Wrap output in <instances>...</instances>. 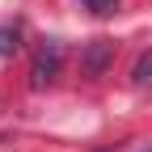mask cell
Listing matches in <instances>:
<instances>
[{"mask_svg":"<svg viewBox=\"0 0 152 152\" xmlns=\"http://www.w3.org/2000/svg\"><path fill=\"white\" fill-rule=\"evenodd\" d=\"M55 72H59V42H51L42 55H38V59H34V89H42V85H51L55 80Z\"/></svg>","mask_w":152,"mask_h":152,"instance_id":"6da1fadb","label":"cell"},{"mask_svg":"<svg viewBox=\"0 0 152 152\" xmlns=\"http://www.w3.org/2000/svg\"><path fill=\"white\" fill-rule=\"evenodd\" d=\"M110 59H114V42H106V38H97V42L89 47V55H85V72H89V76H102Z\"/></svg>","mask_w":152,"mask_h":152,"instance_id":"7a4b0ae2","label":"cell"},{"mask_svg":"<svg viewBox=\"0 0 152 152\" xmlns=\"http://www.w3.org/2000/svg\"><path fill=\"white\" fill-rule=\"evenodd\" d=\"M17 47H21V26H0V55H17Z\"/></svg>","mask_w":152,"mask_h":152,"instance_id":"3957f363","label":"cell"},{"mask_svg":"<svg viewBox=\"0 0 152 152\" xmlns=\"http://www.w3.org/2000/svg\"><path fill=\"white\" fill-rule=\"evenodd\" d=\"M135 85H152V55H144L135 64Z\"/></svg>","mask_w":152,"mask_h":152,"instance_id":"277c9868","label":"cell"},{"mask_svg":"<svg viewBox=\"0 0 152 152\" xmlns=\"http://www.w3.org/2000/svg\"><path fill=\"white\" fill-rule=\"evenodd\" d=\"M85 4H89L93 13H102V17H110L114 9H118V0H85Z\"/></svg>","mask_w":152,"mask_h":152,"instance_id":"5b68a950","label":"cell"}]
</instances>
